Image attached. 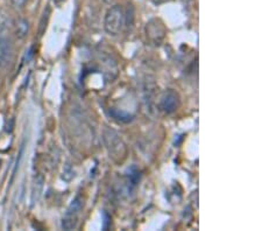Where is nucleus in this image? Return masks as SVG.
Masks as SVG:
<instances>
[{
  "mask_svg": "<svg viewBox=\"0 0 262 231\" xmlns=\"http://www.w3.org/2000/svg\"><path fill=\"white\" fill-rule=\"evenodd\" d=\"M103 140L105 147L107 150L110 159L115 163H117V165L124 163V161L127 159L128 150L119 134L115 130L105 128L103 131Z\"/></svg>",
  "mask_w": 262,
  "mask_h": 231,
  "instance_id": "nucleus-1",
  "label": "nucleus"
},
{
  "mask_svg": "<svg viewBox=\"0 0 262 231\" xmlns=\"http://www.w3.org/2000/svg\"><path fill=\"white\" fill-rule=\"evenodd\" d=\"M103 2L105 3V4H107V5H110V4H111L113 0H103Z\"/></svg>",
  "mask_w": 262,
  "mask_h": 231,
  "instance_id": "nucleus-13",
  "label": "nucleus"
},
{
  "mask_svg": "<svg viewBox=\"0 0 262 231\" xmlns=\"http://www.w3.org/2000/svg\"><path fill=\"white\" fill-rule=\"evenodd\" d=\"M84 207V200L83 197L77 196L75 197L73 202L69 205L67 210L66 216L62 220V228L64 230H74L78 224V216L81 214L82 209Z\"/></svg>",
  "mask_w": 262,
  "mask_h": 231,
  "instance_id": "nucleus-4",
  "label": "nucleus"
},
{
  "mask_svg": "<svg viewBox=\"0 0 262 231\" xmlns=\"http://www.w3.org/2000/svg\"><path fill=\"white\" fill-rule=\"evenodd\" d=\"M49 18H50V7L48 6L47 8H46L43 14H42V18H41V21H40V35H43V33L46 31V28H47V24L49 21Z\"/></svg>",
  "mask_w": 262,
  "mask_h": 231,
  "instance_id": "nucleus-9",
  "label": "nucleus"
},
{
  "mask_svg": "<svg viewBox=\"0 0 262 231\" xmlns=\"http://www.w3.org/2000/svg\"><path fill=\"white\" fill-rule=\"evenodd\" d=\"M155 5H162V4H166V3H169L170 0H151Z\"/></svg>",
  "mask_w": 262,
  "mask_h": 231,
  "instance_id": "nucleus-11",
  "label": "nucleus"
},
{
  "mask_svg": "<svg viewBox=\"0 0 262 231\" xmlns=\"http://www.w3.org/2000/svg\"><path fill=\"white\" fill-rule=\"evenodd\" d=\"M2 166H3V160L0 159V170H2Z\"/></svg>",
  "mask_w": 262,
  "mask_h": 231,
  "instance_id": "nucleus-15",
  "label": "nucleus"
},
{
  "mask_svg": "<svg viewBox=\"0 0 262 231\" xmlns=\"http://www.w3.org/2000/svg\"><path fill=\"white\" fill-rule=\"evenodd\" d=\"M147 40L150 45L159 47L161 46L167 36V28L160 19H151L147 23L145 27Z\"/></svg>",
  "mask_w": 262,
  "mask_h": 231,
  "instance_id": "nucleus-3",
  "label": "nucleus"
},
{
  "mask_svg": "<svg viewBox=\"0 0 262 231\" xmlns=\"http://www.w3.org/2000/svg\"><path fill=\"white\" fill-rule=\"evenodd\" d=\"M124 14H125L124 26H126L128 29L132 28L134 25V20H135V11H134V7L132 4H128L127 11H126V13H124Z\"/></svg>",
  "mask_w": 262,
  "mask_h": 231,
  "instance_id": "nucleus-8",
  "label": "nucleus"
},
{
  "mask_svg": "<svg viewBox=\"0 0 262 231\" xmlns=\"http://www.w3.org/2000/svg\"><path fill=\"white\" fill-rule=\"evenodd\" d=\"M63 2H64V0H54L55 4H61V3H63Z\"/></svg>",
  "mask_w": 262,
  "mask_h": 231,
  "instance_id": "nucleus-14",
  "label": "nucleus"
},
{
  "mask_svg": "<svg viewBox=\"0 0 262 231\" xmlns=\"http://www.w3.org/2000/svg\"><path fill=\"white\" fill-rule=\"evenodd\" d=\"M180 105V95L172 89L164 90L159 98V110L166 113V115H171V113L176 112L179 110Z\"/></svg>",
  "mask_w": 262,
  "mask_h": 231,
  "instance_id": "nucleus-5",
  "label": "nucleus"
},
{
  "mask_svg": "<svg viewBox=\"0 0 262 231\" xmlns=\"http://www.w3.org/2000/svg\"><path fill=\"white\" fill-rule=\"evenodd\" d=\"M11 24V20H10V16L6 13L5 11H0V28L4 29V28H8Z\"/></svg>",
  "mask_w": 262,
  "mask_h": 231,
  "instance_id": "nucleus-10",
  "label": "nucleus"
},
{
  "mask_svg": "<svg viewBox=\"0 0 262 231\" xmlns=\"http://www.w3.org/2000/svg\"><path fill=\"white\" fill-rule=\"evenodd\" d=\"M125 12L121 5H113L107 10L104 18V29L108 35L117 36L124 28Z\"/></svg>",
  "mask_w": 262,
  "mask_h": 231,
  "instance_id": "nucleus-2",
  "label": "nucleus"
},
{
  "mask_svg": "<svg viewBox=\"0 0 262 231\" xmlns=\"http://www.w3.org/2000/svg\"><path fill=\"white\" fill-rule=\"evenodd\" d=\"M13 56V45L10 37L0 36V68L10 65Z\"/></svg>",
  "mask_w": 262,
  "mask_h": 231,
  "instance_id": "nucleus-6",
  "label": "nucleus"
},
{
  "mask_svg": "<svg viewBox=\"0 0 262 231\" xmlns=\"http://www.w3.org/2000/svg\"><path fill=\"white\" fill-rule=\"evenodd\" d=\"M29 32V23L27 19H20L16 24V29H15V35L18 39H24L28 35Z\"/></svg>",
  "mask_w": 262,
  "mask_h": 231,
  "instance_id": "nucleus-7",
  "label": "nucleus"
},
{
  "mask_svg": "<svg viewBox=\"0 0 262 231\" xmlns=\"http://www.w3.org/2000/svg\"><path fill=\"white\" fill-rule=\"evenodd\" d=\"M23 150H24V147H23V149H21V151H20V154H19V158L21 157V155H23ZM19 166V161H16V167H18Z\"/></svg>",
  "mask_w": 262,
  "mask_h": 231,
  "instance_id": "nucleus-12",
  "label": "nucleus"
}]
</instances>
